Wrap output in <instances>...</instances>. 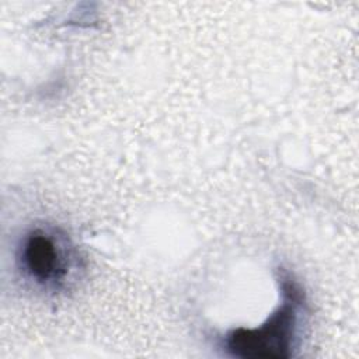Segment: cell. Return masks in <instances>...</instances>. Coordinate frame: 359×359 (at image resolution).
I'll list each match as a JSON object with an SVG mask.
<instances>
[{"mask_svg": "<svg viewBox=\"0 0 359 359\" xmlns=\"http://www.w3.org/2000/svg\"><path fill=\"white\" fill-rule=\"evenodd\" d=\"M280 300L255 328H233L223 338L226 353L240 359H280L293 356L307 314L302 285L285 268L278 269Z\"/></svg>", "mask_w": 359, "mask_h": 359, "instance_id": "cell-1", "label": "cell"}, {"mask_svg": "<svg viewBox=\"0 0 359 359\" xmlns=\"http://www.w3.org/2000/svg\"><path fill=\"white\" fill-rule=\"evenodd\" d=\"M15 264L22 278L35 287L59 292L79 268V257L69 237L59 229L36 226L21 237Z\"/></svg>", "mask_w": 359, "mask_h": 359, "instance_id": "cell-2", "label": "cell"}]
</instances>
